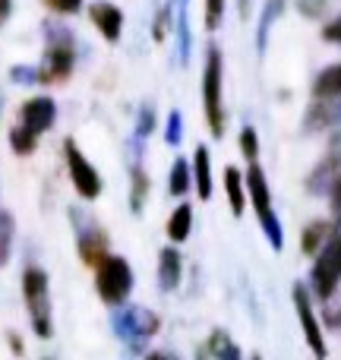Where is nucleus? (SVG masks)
Instances as JSON below:
<instances>
[{"label":"nucleus","mask_w":341,"mask_h":360,"mask_svg":"<svg viewBox=\"0 0 341 360\" xmlns=\"http://www.w3.org/2000/svg\"><path fill=\"white\" fill-rule=\"evenodd\" d=\"M243 184H247V196L253 199V209H256V215H259V224H262V231H266L269 243H272L275 250H281L285 247V231H281V221L272 209V193H269L266 171L256 162H250V171L243 174Z\"/></svg>","instance_id":"1"},{"label":"nucleus","mask_w":341,"mask_h":360,"mask_svg":"<svg viewBox=\"0 0 341 360\" xmlns=\"http://www.w3.org/2000/svg\"><path fill=\"white\" fill-rule=\"evenodd\" d=\"M22 294H25V307L32 316V329L38 338H51L54 326H51V294H48V275L41 269H25L22 272Z\"/></svg>","instance_id":"2"},{"label":"nucleus","mask_w":341,"mask_h":360,"mask_svg":"<svg viewBox=\"0 0 341 360\" xmlns=\"http://www.w3.org/2000/svg\"><path fill=\"white\" fill-rule=\"evenodd\" d=\"M95 269H98V275H95V291H98V297L111 307H120L133 291L130 262L120 259V256H105Z\"/></svg>","instance_id":"3"},{"label":"nucleus","mask_w":341,"mask_h":360,"mask_svg":"<svg viewBox=\"0 0 341 360\" xmlns=\"http://www.w3.org/2000/svg\"><path fill=\"white\" fill-rule=\"evenodd\" d=\"M202 108H205V120L212 127V136L224 133V105H221V51L209 48L205 57V70H202Z\"/></svg>","instance_id":"4"},{"label":"nucleus","mask_w":341,"mask_h":360,"mask_svg":"<svg viewBox=\"0 0 341 360\" xmlns=\"http://www.w3.org/2000/svg\"><path fill=\"white\" fill-rule=\"evenodd\" d=\"M338 281H341V234L329 237L323 243V250H319L316 266H313V291H316V297L329 300L335 294Z\"/></svg>","instance_id":"5"},{"label":"nucleus","mask_w":341,"mask_h":360,"mask_svg":"<svg viewBox=\"0 0 341 360\" xmlns=\"http://www.w3.org/2000/svg\"><path fill=\"white\" fill-rule=\"evenodd\" d=\"M57 38L48 44V51H44V60L41 67H38V76H41V82H60L67 79L70 73H73L76 67V51H73V41H70L67 29H54Z\"/></svg>","instance_id":"6"},{"label":"nucleus","mask_w":341,"mask_h":360,"mask_svg":"<svg viewBox=\"0 0 341 360\" xmlns=\"http://www.w3.org/2000/svg\"><path fill=\"white\" fill-rule=\"evenodd\" d=\"M114 332L120 342H127L130 348H139L146 338H152L158 332V319L152 313H146L143 307H124L114 313Z\"/></svg>","instance_id":"7"},{"label":"nucleus","mask_w":341,"mask_h":360,"mask_svg":"<svg viewBox=\"0 0 341 360\" xmlns=\"http://www.w3.org/2000/svg\"><path fill=\"white\" fill-rule=\"evenodd\" d=\"M63 155H67L70 180H73L76 193H79L82 199H98L101 196V177H98V171L89 165V158L82 155L79 146H76L73 139H67V143H63Z\"/></svg>","instance_id":"8"},{"label":"nucleus","mask_w":341,"mask_h":360,"mask_svg":"<svg viewBox=\"0 0 341 360\" xmlns=\"http://www.w3.org/2000/svg\"><path fill=\"white\" fill-rule=\"evenodd\" d=\"M294 307H297V316H300V326H304V335H307V345L316 357H326V338H323V329H319V319H316V310L310 304V294H307L304 285L294 288Z\"/></svg>","instance_id":"9"},{"label":"nucleus","mask_w":341,"mask_h":360,"mask_svg":"<svg viewBox=\"0 0 341 360\" xmlns=\"http://www.w3.org/2000/svg\"><path fill=\"white\" fill-rule=\"evenodd\" d=\"M82 228L76 231V247H79V256L89 262V266H98L108 256V237L101 228H95L89 218H79Z\"/></svg>","instance_id":"10"},{"label":"nucleus","mask_w":341,"mask_h":360,"mask_svg":"<svg viewBox=\"0 0 341 360\" xmlns=\"http://www.w3.org/2000/svg\"><path fill=\"white\" fill-rule=\"evenodd\" d=\"M19 120H22L25 130H32V133H38V136H41V133L57 120V105L51 98H32V101H25V105H22Z\"/></svg>","instance_id":"11"},{"label":"nucleus","mask_w":341,"mask_h":360,"mask_svg":"<svg viewBox=\"0 0 341 360\" xmlns=\"http://www.w3.org/2000/svg\"><path fill=\"white\" fill-rule=\"evenodd\" d=\"M89 16H92V22L98 25V32L108 38V41H117L120 38V29H124V13H120L114 4H95L92 10H89Z\"/></svg>","instance_id":"12"},{"label":"nucleus","mask_w":341,"mask_h":360,"mask_svg":"<svg viewBox=\"0 0 341 360\" xmlns=\"http://www.w3.org/2000/svg\"><path fill=\"white\" fill-rule=\"evenodd\" d=\"M180 275H184L180 253L174 247H165L162 256H158V285H162V291H174L180 285Z\"/></svg>","instance_id":"13"},{"label":"nucleus","mask_w":341,"mask_h":360,"mask_svg":"<svg viewBox=\"0 0 341 360\" xmlns=\"http://www.w3.org/2000/svg\"><path fill=\"white\" fill-rule=\"evenodd\" d=\"M193 184H196L199 199L212 196V158H209L205 146H199V149L193 152Z\"/></svg>","instance_id":"14"},{"label":"nucleus","mask_w":341,"mask_h":360,"mask_svg":"<svg viewBox=\"0 0 341 360\" xmlns=\"http://www.w3.org/2000/svg\"><path fill=\"white\" fill-rule=\"evenodd\" d=\"M338 95H329V98H319L323 105H313L310 114H307V127H316V130H323V127H332L341 120V101H335Z\"/></svg>","instance_id":"15"},{"label":"nucleus","mask_w":341,"mask_h":360,"mask_svg":"<svg viewBox=\"0 0 341 360\" xmlns=\"http://www.w3.org/2000/svg\"><path fill=\"white\" fill-rule=\"evenodd\" d=\"M224 193L231 199V212L234 215H243V205H247V184H243V174L237 168H224Z\"/></svg>","instance_id":"16"},{"label":"nucleus","mask_w":341,"mask_h":360,"mask_svg":"<svg viewBox=\"0 0 341 360\" xmlns=\"http://www.w3.org/2000/svg\"><path fill=\"white\" fill-rule=\"evenodd\" d=\"M329 234H332V224H329V221H313V224H307L304 234H300V250H304L307 256L319 253V250H323V243L329 240Z\"/></svg>","instance_id":"17"},{"label":"nucleus","mask_w":341,"mask_h":360,"mask_svg":"<svg viewBox=\"0 0 341 360\" xmlns=\"http://www.w3.org/2000/svg\"><path fill=\"white\" fill-rule=\"evenodd\" d=\"M190 228H193V209L184 202V205H177L174 215L168 218V237L174 243H184L186 237H190Z\"/></svg>","instance_id":"18"},{"label":"nucleus","mask_w":341,"mask_h":360,"mask_svg":"<svg viewBox=\"0 0 341 360\" xmlns=\"http://www.w3.org/2000/svg\"><path fill=\"white\" fill-rule=\"evenodd\" d=\"M313 95H316V98L341 95V63H335V67H329V70H323V73L316 76V82H313Z\"/></svg>","instance_id":"19"},{"label":"nucleus","mask_w":341,"mask_h":360,"mask_svg":"<svg viewBox=\"0 0 341 360\" xmlns=\"http://www.w3.org/2000/svg\"><path fill=\"white\" fill-rule=\"evenodd\" d=\"M285 13V0H269L266 10H262V19H259V32H256V48L266 51V41H269V29H272V22Z\"/></svg>","instance_id":"20"},{"label":"nucleus","mask_w":341,"mask_h":360,"mask_svg":"<svg viewBox=\"0 0 341 360\" xmlns=\"http://www.w3.org/2000/svg\"><path fill=\"white\" fill-rule=\"evenodd\" d=\"M13 237H16V221L10 212L0 209V266H6L13 256Z\"/></svg>","instance_id":"21"},{"label":"nucleus","mask_w":341,"mask_h":360,"mask_svg":"<svg viewBox=\"0 0 341 360\" xmlns=\"http://www.w3.org/2000/svg\"><path fill=\"white\" fill-rule=\"evenodd\" d=\"M193 184V168L184 162V158H177V162L171 165V177H168V190L174 196H184L186 190H190Z\"/></svg>","instance_id":"22"},{"label":"nucleus","mask_w":341,"mask_h":360,"mask_svg":"<svg viewBox=\"0 0 341 360\" xmlns=\"http://www.w3.org/2000/svg\"><path fill=\"white\" fill-rule=\"evenodd\" d=\"M10 146H13V152H16V155H32V152H35V146H38V133L25 130L22 124L13 127V130H10Z\"/></svg>","instance_id":"23"},{"label":"nucleus","mask_w":341,"mask_h":360,"mask_svg":"<svg viewBox=\"0 0 341 360\" xmlns=\"http://www.w3.org/2000/svg\"><path fill=\"white\" fill-rule=\"evenodd\" d=\"M146 196H149V177H146L143 168H133V196H130L133 212H143Z\"/></svg>","instance_id":"24"},{"label":"nucleus","mask_w":341,"mask_h":360,"mask_svg":"<svg viewBox=\"0 0 341 360\" xmlns=\"http://www.w3.org/2000/svg\"><path fill=\"white\" fill-rule=\"evenodd\" d=\"M209 351L215 357H240V351L231 345V338L224 335V332H212V338H209Z\"/></svg>","instance_id":"25"},{"label":"nucleus","mask_w":341,"mask_h":360,"mask_svg":"<svg viewBox=\"0 0 341 360\" xmlns=\"http://www.w3.org/2000/svg\"><path fill=\"white\" fill-rule=\"evenodd\" d=\"M240 152L247 162H256V158H259V136H256L253 127H243L240 130Z\"/></svg>","instance_id":"26"},{"label":"nucleus","mask_w":341,"mask_h":360,"mask_svg":"<svg viewBox=\"0 0 341 360\" xmlns=\"http://www.w3.org/2000/svg\"><path fill=\"white\" fill-rule=\"evenodd\" d=\"M177 38H180V60H190V25H186V6L177 10Z\"/></svg>","instance_id":"27"},{"label":"nucleus","mask_w":341,"mask_h":360,"mask_svg":"<svg viewBox=\"0 0 341 360\" xmlns=\"http://www.w3.org/2000/svg\"><path fill=\"white\" fill-rule=\"evenodd\" d=\"M180 136H184V117H180V111H171L168 114V127H165V143L177 146Z\"/></svg>","instance_id":"28"},{"label":"nucleus","mask_w":341,"mask_h":360,"mask_svg":"<svg viewBox=\"0 0 341 360\" xmlns=\"http://www.w3.org/2000/svg\"><path fill=\"white\" fill-rule=\"evenodd\" d=\"M224 16V0H205V29L215 32Z\"/></svg>","instance_id":"29"},{"label":"nucleus","mask_w":341,"mask_h":360,"mask_svg":"<svg viewBox=\"0 0 341 360\" xmlns=\"http://www.w3.org/2000/svg\"><path fill=\"white\" fill-rule=\"evenodd\" d=\"M10 79L22 82V86H35V82H41V76H38V67H13Z\"/></svg>","instance_id":"30"},{"label":"nucleus","mask_w":341,"mask_h":360,"mask_svg":"<svg viewBox=\"0 0 341 360\" xmlns=\"http://www.w3.org/2000/svg\"><path fill=\"white\" fill-rule=\"evenodd\" d=\"M152 130H155V111H152V108H143V111H139V124H136V136L146 139Z\"/></svg>","instance_id":"31"},{"label":"nucleus","mask_w":341,"mask_h":360,"mask_svg":"<svg viewBox=\"0 0 341 360\" xmlns=\"http://www.w3.org/2000/svg\"><path fill=\"white\" fill-rule=\"evenodd\" d=\"M44 6L60 13V16H70V13H76L82 6V0H44Z\"/></svg>","instance_id":"32"},{"label":"nucleus","mask_w":341,"mask_h":360,"mask_svg":"<svg viewBox=\"0 0 341 360\" xmlns=\"http://www.w3.org/2000/svg\"><path fill=\"white\" fill-rule=\"evenodd\" d=\"M323 38H326V41L341 44V16H338V19H332V22L326 25V29H323Z\"/></svg>","instance_id":"33"},{"label":"nucleus","mask_w":341,"mask_h":360,"mask_svg":"<svg viewBox=\"0 0 341 360\" xmlns=\"http://www.w3.org/2000/svg\"><path fill=\"white\" fill-rule=\"evenodd\" d=\"M323 4L326 0H300V13H307V16H319V13H323Z\"/></svg>","instance_id":"34"},{"label":"nucleus","mask_w":341,"mask_h":360,"mask_svg":"<svg viewBox=\"0 0 341 360\" xmlns=\"http://www.w3.org/2000/svg\"><path fill=\"white\" fill-rule=\"evenodd\" d=\"M332 209L341 215V171H338V177L332 180Z\"/></svg>","instance_id":"35"},{"label":"nucleus","mask_w":341,"mask_h":360,"mask_svg":"<svg viewBox=\"0 0 341 360\" xmlns=\"http://www.w3.org/2000/svg\"><path fill=\"white\" fill-rule=\"evenodd\" d=\"M165 29H168V10L158 16V22H155V41H162L165 38Z\"/></svg>","instance_id":"36"},{"label":"nucleus","mask_w":341,"mask_h":360,"mask_svg":"<svg viewBox=\"0 0 341 360\" xmlns=\"http://www.w3.org/2000/svg\"><path fill=\"white\" fill-rule=\"evenodd\" d=\"M10 13H13V0H0V25L10 19Z\"/></svg>","instance_id":"37"}]
</instances>
